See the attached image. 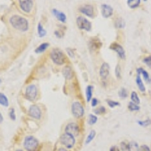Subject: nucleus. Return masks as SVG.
<instances>
[{
  "instance_id": "obj_12",
  "label": "nucleus",
  "mask_w": 151,
  "mask_h": 151,
  "mask_svg": "<svg viewBox=\"0 0 151 151\" xmlns=\"http://www.w3.org/2000/svg\"><path fill=\"white\" fill-rule=\"evenodd\" d=\"M79 12L89 17H93L94 16V7L91 5H83L79 8Z\"/></svg>"
},
{
  "instance_id": "obj_9",
  "label": "nucleus",
  "mask_w": 151,
  "mask_h": 151,
  "mask_svg": "<svg viewBox=\"0 0 151 151\" xmlns=\"http://www.w3.org/2000/svg\"><path fill=\"white\" fill-rule=\"evenodd\" d=\"M110 48L114 52H116L117 53V55H119V57L121 59L124 60L125 59V49L123 48V47L121 45H119V43L117 42H113L110 45Z\"/></svg>"
},
{
  "instance_id": "obj_17",
  "label": "nucleus",
  "mask_w": 151,
  "mask_h": 151,
  "mask_svg": "<svg viewBox=\"0 0 151 151\" xmlns=\"http://www.w3.org/2000/svg\"><path fill=\"white\" fill-rule=\"evenodd\" d=\"M135 82H136V84H137V87H138V88H139L140 91L143 93L145 92V91H146V88H145V86H144V83H143L142 79L141 78V76H140L139 74H137V75Z\"/></svg>"
},
{
  "instance_id": "obj_21",
  "label": "nucleus",
  "mask_w": 151,
  "mask_h": 151,
  "mask_svg": "<svg viewBox=\"0 0 151 151\" xmlns=\"http://www.w3.org/2000/svg\"><path fill=\"white\" fill-rule=\"evenodd\" d=\"M48 46H49V43H48V42L42 43L41 45H40L39 46L37 47V48H36V50H35V52L37 54L42 53V52H45V50L48 48Z\"/></svg>"
},
{
  "instance_id": "obj_36",
  "label": "nucleus",
  "mask_w": 151,
  "mask_h": 151,
  "mask_svg": "<svg viewBox=\"0 0 151 151\" xmlns=\"http://www.w3.org/2000/svg\"><path fill=\"white\" fill-rule=\"evenodd\" d=\"M9 116L10 118L12 119V120L14 121L16 119V115H15V110H14V108H11L10 110H9Z\"/></svg>"
},
{
  "instance_id": "obj_30",
  "label": "nucleus",
  "mask_w": 151,
  "mask_h": 151,
  "mask_svg": "<svg viewBox=\"0 0 151 151\" xmlns=\"http://www.w3.org/2000/svg\"><path fill=\"white\" fill-rule=\"evenodd\" d=\"M128 108L130 111H138L140 110V106L133 102H129L128 104Z\"/></svg>"
},
{
  "instance_id": "obj_39",
  "label": "nucleus",
  "mask_w": 151,
  "mask_h": 151,
  "mask_svg": "<svg viewBox=\"0 0 151 151\" xmlns=\"http://www.w3.org/2000/svg\"><path fill=\"white\" fill-rule=\"evenodd\" d=\"M140 151H151L150 148L149 146L146 145V144H144V145H141L140 147Z\"/></svg>"
},
{
  "instance_id": "obj_41",
  "label": "nucleus",
  "mask_w": 151,
  "mask_h": 151,
  "mask_svg": "<svg viewBox=\"0 0 151 151\" xmlns=\"http://www.w3.org/2000/svg\"><path fill=\"white\" fill-rule=\"evenodd\" d=\"M110 151H120V150L117 146H112L110 147Z\"/></svg>"
},
{
  "instance_id": "obj_20",
  "label": "nucleus",
  "mask_w": 151,
  "mask_h": 151,
  "mask_svg": "<svg viewBox=\"0 0 151 151\" xmlns=\"http://www.w3.org/2000/svg\"><path fill=\"white\" fill-rule=\"evenodd\" d=\"M127 151H140V147L136 141H131L128 144Z\"/></svg>"
},
{
  "instance_id": "obj_7",
  "label": "nucleus",
  "mask_w": 151,
  "mask_h": 151,
  "mask_svg": "<svg viewBox=\"0 0 151 151\" xmlns=\"http://www.w3.org/2000/svg\"><path fill=\"white\" fill-rule=\"evenodd\" d=\"M25 97L30 101H34L37 97V88L35 85H29L25 91Z\"/></svg>"
},
{
  "instance_id": "obj_27",
  "label": "nucleus",
  "mask_w": 151,
  "mask_h": 151,
  "mask_svg": "<svg viewBox=\"0 0 151 151\" xmlns=\"http://www.w3.org/2000/svg\"><path fill=\"white\" fill-rule=\"evenodd\" d=\"M37 29H38V35H39L40 37H44V36L46 35V33H47L46 30L43 28L42 24L40 22L38 24Z\"/></svg>"
},
{
  "instance_id": "obj_14",
  "label": "nucleus",
  "mask_w": 151,
  "mask_h": 151,
  "mask_svg": "<svg viewBox=\"0 0 151 151\" xmlns=\"http://www.w3.org/2000/svg\"><path fill=\"white\" fill-rule=\"evenodd\" d=\"M110 73V66L107 63H103L100 69V76L103 79H106L108 77Z\"/></svg>"
},
{
  "instance_id": "obj_29",
  "label": "nucleus",
  "mask_w": 151,
  "mask_h": 151,
  "mask_svg": "<svg viewBox=\"0 0 151 151\" xmlns=\"http://www.w3.org/2000/svg\"><path fill=\"white\" fill-rule=\"evenodd\" d=\"M98 122V117L97 116L94 115V114H89L88 115V123L90 125H92L95 124Z\"/></svg>"
},
{
  "instance_id": "obj_15",
  "label": "nucleus",
  "mask_w": 151,
  "mask_h": 151,
  "mask_svg": "<svg viewBox=\"0 0 151 151\" xmlns=\"http://www.w3.org/2000/svg\"><path fill=\"white\" fill-rule=\"evenodd\" d=\"M52 14H54L55 17H56L58 21H60L62 23H65L67 21V16L64 14V12H60V11L57 10V9H52Z\"/></svg>"
},
{
  "instance_id": "obj_33",
  "label": "nucleus",
  "mask_w": 151,
  "mask_h": 151,
  "mask_svg": "<svg viewBox=\"0 0 151 151\" xmlns=\"http://www.w3.org/2000/svg\"><path fill=\"white\" fill-rule=\"evenodd\" d=\"M106 103H107V104H108V106H110V107H112V108H113V107H115V106H119L120 105V103L119 102H117V101H112V100H106Z\"/></svg>"
},
{
  "instance_id": "obj_31",
  "label": "nucleus",
  "mask_w": 151,
  "mask_h": 151,
  "mask_svg": "<svg viewBox=\"0 0 151 151\" xmlns=\"http://www.w3.org/2000/svg\"><path fill=\"white\" fill-rule=\"evenodd\" d=\"M137 124L140 125V126H142V127H147L148 125H151V119H147L146 120L137 121Z\"/></svg>"
},
{
  "instance_id": "obj_25",
  "label": "nucleus",
  "mask_w": 151,
  "mask_h": 151,
  "mask_svg": "<svg viewBox=\"0 0 151 151\" xmlns=\"http://www.w3.org/2000/svg\"><path fill=\"white\" fill-rule=\"evenodd\" d=\"M92 91H93V86L89 85L86 88V99L87 101L89 102L92 98Z\"/></svg>"
},
{
  "instance_id": "obj_18",
  "label": "nucleus",
  "mask_w": 151,
  "mask_h": 151,
  "mask_svg": "<svg viewBox=\"0 0 151 151\" xmlns=\"http://www.w3.org/2000/svg\"><path fill=\"white\" fill-rule=\"evenodd\" d=\"M137 74H140V75H141V74H142V76H143V77H144V80L147 81V83H150V82H151L150 76L149 73H148L147 72V71L145 70H144V69H143V68H141V67H140V68H138L137 70Z\"/></svg>"
},
{
  "instance_id": "obj_13",
  "label": "nucleus",
  "mask_w": 151,
  "mask_h": 151,
  "mask_svg": "<svg viewBox=\"0 0 151 151\" xmlns=\"http://www.w3.org/2000/svg\"><path fill=\"white\" fill-rule=\"evenodd\" d=\"M113 9L110 5L103 4L101 5V14L105 18H108L113 15Z\"/></svg>"
},
{
  "instance_id": "obj_35",
  "label": "nucleus",
  "mask_w": 151,
  "mask_h": 151,
  "mask_svg": "<svg viewBox=\"0 0 151 151\" xmlns=\"http://www.w3.org/2000/svg\"><path fill=\"white\" fill-rule=\"evenodd\" d=\"M143 62H144V64H146L147 67H149L150 68H151V55L146 57V58H144V60H143Z\"/></svg>"
},
{
  "instance_id": "obj_24",
  "label": "nucleus",
  "mask_w": 151,
  "mask_h": 151,
  "mask_svg": "<svg viewBox=\"0 0 151 151\" xmlns=\"http://www.w3.org/2000/svg\"><path fill=\"white\" fill-rule=\"evenodd\" d=\"M0 104L5 106V107L9 106V100H8L7 97L1 92H0Z\"/></svg>"
},
{
  "instance_id": "obj_10",
  "label": "nucleus",
  "mask_w": 151,
  "mask_h": 151,
  "mask_svg": "<svg viewBox=\"0 0 151 151\" xmlns=\"http://www.w3.org/2000/svg\"><path fill=\"white\" fill-rule=\"evenodd\" d=\"M29 115L32 118L36 119H40L42 117V111L40 108L37 105L33 104L31 105L29 108Z\"/></svg>"
},
{
  "instance_id": "obj_45",
  "label": "nucleus",
  "mask_w": 151,
  "mask_h": 151,
  "mask_svg": "<svg viewBox=\"0 0 151 151\" xmlns=\"http://www.w3.org/2000/svg\"><path fill=\"white\" fill-rule=\"evenodd\" d=\"M16 151H24V150H17Z\"/></svg>"
},
{
  "instance_id": "obj_5",
  "label": "nucleus",
  "mask_w": 151,
  "mask_h": 151,
  "mask_svg": "<svg viewBox=\"0 0 151 151\" xmlns=\"http://www.w3.org/2000/svg\"><path fill=\"white\" fill-rule=\"evenodd\" d=\"M71 111H72L73 115L76 118H81L83 117L85 113V110L82 104L79 101H75L73 103L71 106Z\"/></svg>"
},
{
  "instance_id": "obj_16",
  "label": "nucleus",
  "mask_w": 151,
  "mask_h": 151,
  "mask_svg": "<svg viewBox=\"0 0 151 151\" xmlns=\"http://www.w3.org/2000/svg\"><path fill=\"white\" fill-rule=\"evenodd\" d=\"M101 42L100 40H96V39H92V40L90 41L89 48L91 50H94V51H95V50L101 48Z\"/></svg>"
},
{
  "instance_id": "obj_42",
  "label": "nucleus",
  "mask_w": 151,
  "mask_h": 151,
  "mask_svg": "<svg viewBox=\"0 0 151 151\" xmlns=\"http://www.w3.org/2000/svg\"><path fill=\"white\" fill-rule=\"evenodd\" d=\"M60 33H61V34H64V33H60V31H55V36H57V37L58 38H62V36H60Z\"/></svg>"
},
{
  "instance_id": "obj_22",
  "label": "nucleus",
  "mask_w": 151,
  "mask_h": 151,
  "mask_svg": "<svg viewBox=\"0 0 151 151\" xmlns=\"http://www.w3.org/2000/svg\"><path fill=\"white\" fill-rule=\"evenodd\" d=\"M127 3L131 9H134L139 6L141 4V0H128Z\"/></svg>"
},
{
  "instance_id": "obj_26",
  "label": "nucleus",
  "mask_w": 151,
  "mask_h": 151,
  "mask_svg": "<svg viewBox=\"0 0 151 151\" xmlns=\"http://www.w3.org/2000/svg\"><path fill=\"white\" fill-rule=\"evenodd\" d=\"M131 100H132V102L136 104H139L141 101H140V98L138 96V94L136 91H132V94H131Z\"/></svg>"
},
{
  "instance_id": "obj_40",
  "label": "nucleus",
  "mask_w": 151,
  "mask_h": 151,
  "mask_svg": "<svg viewBox=\"0 0 151 151\" xmlns=\"http://www.w3.org/2000/svg\"><path fill=\"white\" fill-rule=\"evenodd\" d=\"M98 101L97 98H94L91 99V106H93V107H94V106H96L97 105H98Z\"/></svg>"
},
{
  "instance_id": "obj_6",
  "label": "nucleus",
  "mask_w": 151,
  "mask_h": 151,
  "mask_svg": "<svg viewBox=\"0 0 151 151\" xmlns=\"http://www.w3.org/2000/svg\"><path fill=\"white\" fill-rule=\"evenodd\" d=\"M76 24L80 29L86 31H90L91 29V23L83 16H79L76 18Z\"/></svg>"
},
{
  "instance_id": "obj_4",
  "label": "nucleus",
  "mask_w": 151,
  "mask_h": 151,
  "mask_svg": "<svg viewBox=\"0 0 151 151\" xmlns=\"http://www.w3.org/2000/svg\"><path fill=\"white\" fill-rule=\"evenodd\" d=\"M60 142L66 149H71L76 144L75 137L67 133H64L60 136Z\"/></svg>"
},
{
  "instance_id": "obj_19",
  "label": "nucleus",
  "mask_w": 151,
  "mask_h": 151,
  "mask_svg": "<svg viewBox=\"0 0 151 151\" xmlns=\"http://www.w3.org/2000/svg\"><path fill=\"white\" fill-rule=\"evenodd\" d=\"M63 75L64 76V77L67 79H72L73 77V71L72 69H71L70 67L69 66H66L64 69H63Z\"/></svg>"
},
{
  "instance_id": "obj_1",
  "label": "nucleus",
  "mask_w": 151,
  "mask_h": 151,
  "mask_svg": "<svg viewBox=\"0 0 151 151\" xmlns=\"http://www.w3.org/2000/svg\"><path fill=\"white\" fill-rule=\"evenodd\" d=\"M9 22L12 24V26L15 29L25 32L29 29V22L26 18L19 15H13L9 20Z\"/></svg>"
},
{
  "instance_id": "obj_37",
  "label": "nucleus",
  "mask_w": 151,
  "mask_h": 151,
  "mask_svg": "<svg viewBox=\"0 0 151 151\" xmlns=\"http://www.w3.org/2000/svg\"><path fill=\"white\" fill-rule=\"evenodd\" d=\"M116 76L118 79H120L121 78V68L120 65L119 64H117L116 67Z\"/></svg>"
},
{
  "instance_id": "obj_2",
  "label": "nucleus",
  "mask_w": 151,
  "mask_h": 151,
  "mask_svg": "<svg viewBox=\"0 0 151 151\" xmlns=\"http://www.w3.org/2000/svg\"><path fill=\"white\" fill-rule=\"evenodd\" d=\"M50 58L57 65H62L65 63L66 57L64 52L59 48H54L50 54Z\"/></svg>"
},
{
  "instance_id": "obj_32",
  "label": "nucleus",
  "mask_w": 151,
  "mask_h": 151,
  "mask_svg": "<svg viewBox=\"0 0 151 151\" xmlns=\"http://www.w3.org/2000/svg\"><path fill=\"white\" fill-rule=\"evenodd\" d=\"M119 96L121 98H126L128 97V91L125 88H122L119 91Z\"/></svg>"
},
{
  "instance_id": "obj_28",
  "label": "nucleus",
  "mask_w": 151,
  "mask_h": 151,
  "mask_svg": "<svg viewBox=\"0 0 151 151\" xmlns=\"http://www.w3.org/2000/svg\"><path fill=\"white\" fill-rule=\"evenodd\" d=\"M95 135H96V132H95L94 130H91V132H90L89 134H88V135L87 136V137H86V145L90 144V143L94 140V138L95 137Z\"/></svg>"
},
{
  "instance_id": "obj_3",
  "label": "nucleus",
  "mask_w": 151,
  "mask_h": 151,
  "mask_svg": "<svg viewBox=\"0 0 151 151\" xmlns=\"http://www.w3.org/2000/svg\"><path fill=\"white\" fill-rule=\"evenodd\" d=\"M24 147L27 151H36L39 148V141L33 136L28 135L24 139Z\"/></svg>"
},
{
  "instance_id": "obj_34",
  "label": "nucleus",
  "mask_w": 151,
  "mask_h": 151,
  "mask_svg": "<svg viewBox=\"0 0 151 151\" xmlns=\"http://www.w3.org/2000/svg\"><path fill=\"white\" fill-rule=\"evenodd\" d=\"M94 113L95 114H103V113H106V108H105L104 106H101L98 108H96L95 110H94Z\"/></svg>"
},
{
  "instance_id": "obj_11",
  "label": "nucleus",
  "mask_w": 151,
  "mask_h": 151,
  "mask_svg": "<svg viewBox=\"0 0 151 151\" xmlns=\"http://www.w3.org/2000/svg\"><path fill=\"white\" fill-rule=\"evenodd\" d=\"M19 5L23 12L29 13L33 9V2L31 0H22V1H19Z\"/></svg>"
},
{
  "instance_id": "obj_46",
  "label": "nucleus",
  "mask_w": 151,
  "mask_h": 151,
  "mask_svg": "<svg viewBox=\"0 0 151 151\" xmlns=\"http://www.w3.org/2000/svg\"><path fill=\"white\" fill-rule=\"evenodd\" d=\"M1 83H2V80H1V79H0V84H1Z\"/></svg>"
},
{
  "instance_id": "obj_38",
  "label": "nucleus",
  "mask_w": 151,
  "mask_h": 151,
  "mask_svg": "<svg viewBox=\"0 0 151 151\" xmlns=\"http://www.w3.org/2000/svg\"><path fill=\"white\" fill-rule=\"evenodd\" d=\"M128 144L129 143H126L125 141H122L120 144L121 149L122 151H127L128 150Z\"/></svg>"
},
{
  "instance_id": "obj_44",
  "label": "nucleus",
  "mask_w": 151,
  "mask_h": 151,
  "mask_svg": "<svg viewBox=\"0 0 151 151\" xmlns=\"http://www.w3.org/2000/svg\"><path fill=\"white\" fill-rule=\"evenodd\" d=\"M2 121H3V117H2V114L0 113V123H1V122H2Z\"/></svg>"
},
{
  "instance_id": "obj_23",
  "label": "nucleus",
  "mask_w": 151,
  "mask_h": 151,
  "mask_svg": "<svg viewBox=\"0 0 151 151\" xmlns=\"http://www.w3.org/2000/svg\"><path fill=\"white\" fill-rule=\"evenodd\" d=\"M115 27L116 28L122 29L125 27V21L122 17H119L115 21Z\"/></svg>"
},
{
  "instance_id": "obj_8",
  "label": "nucleus",
  "mask_w": 151,
  "mask_h": 151,
  "mask_svg": "<svg viewBox=\"0 0 151 151\" xmlns=\"http://www.w3.org/2000/svg\"><path fill=\"white\" fill-rule=\"evenodd\" d=\"M79 125L75 122H70V123L67 124V126L65 127V133L70 134L71 135L76 137L79 134Z\"/></svg>"
},
{
  "instance_id": "obj_43",
  "label": "nucleus",
  "mask_w": 151,
  "mask_h": 151,
  "mask_svg": "<svg viewBox=\"0 0 151 151\" xmlns=\"http://www.w3.org/2000/svg\"><path fill=\"white\" fill-rule=\"evenodd\" d=\"M58 151H68L67 150L66 148H64V147H60L58 150Z\"/></svg>"
}]
</instances>
